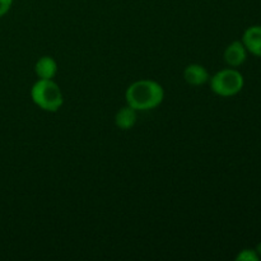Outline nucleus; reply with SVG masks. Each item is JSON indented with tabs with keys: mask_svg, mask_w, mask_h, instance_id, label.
I'll return each instance as SVG.
<instances>
[{
	"mask_svg": "<svg viewBox=\"0 0 261 261\" xmlns=\"http://www.w3.org/2000/svg\"><path fill=\"white\" fill-rule=\"evenodd\" d=\"M184 78L190 86H201L208 82L209 74L203 65L190 64L184 70Z\"/></svg>",
	"mask_w": 261,
	"mask_h": 261,
	"instance_id": "423d86ee",
	"label": "nucleus"
},
{
	"mask_svg": "<svg viewBox=\"0 0 261 261\" xmlns=\"http://www.w3.org/2000/svg\"><path fill=\"white\" fill-rule=\"evenodd\" d=\"M12 4L13 0H0V17H3V15H5L9 12Z\"/></svg>",
	"mask_w": 261,
	"mask_h": 261,
	"instance_id": "9d476101",
	"label": "nucleus"
},
{
	"mask_svg": "<svg viewBox=\"0 0 261 261\" xmlns=\"http://www.w3.org/2000/svg\"><path fill=\"white\" fill-rule=\"evenodd\" d=\"M246 60V47L240 41H233L227 46L226 51H224V61L228 64L229 66H240L241 64L245 63Z\"/></svg>",
	"mask_w": 261,
	"mask_h": 261,
	"instance_id": "20e7f679",
	"label": "nucleus"
},
{
	"mask_svg": "<svg viewBox=\"0 0 261 261\" xmlns=\"http://www.w3.org/2000/svg\"><path fill=\"white\" fill-rule=\"evenodd\" d=\"M35 71L40 79H53L58 71V64L51 56H42L36 63Z\"/></svg>",
	"mask_w": 261,
	"mask_h": 261,
	"instance_id": "0eeeda50",
	"label": "nucleus"
},
{
	"mask_svg": "<svg viewBox=\"0 0 261 261\" xmlns=\"http://www.w3.org/2000/svg\"><path fill=\"white\" fill-rule=\"evenodd\" d=\"M242 43L246 50L261 58V25H252L247 28L242 37Z\"/></svg>",
	"mask_w": 261,
	"mask_h": 261,
	"instance_id": "39448f33",
	"label": "nucleus"
},
{
	"mask_svg": "<svg viewBox=\"0 0 261 261\" xmlns=\"http://www.w3.org/2000/svg\"><path fill=\"white\" fill-rule=\"evenodd\" d=\"M211 88L218 96H234L244 88V76L234 69H224L214 74L211 81Z\"/></svg>",
	"mask_w": 261,
	"mask_h": 261,
	"instance_id": "7ed1b4c3",
	"label": "nucleus"
},
{
	"mask_svg": "<svg viewBox=\"0 0 261 261\" xmlns=\"http://www.w3.org/2000/svg\"><path fill=\"white\" fill-rule=\"evenodd\" d=\"M137 122V110L130 107L127 105L126 107H122L121 110H119L115 116V124L119 129L122 130H129Z\"/></svg>",
	"mask_w": 261,
	"mask_h": 261,
	"instance_id": "6e6552de",
	"label": "nucleus"
},
{
	"mask_svg": "<svg viewBox=\"0 0 261 261\" xmlns=\"http://www.w3.org/2000/svg\"><path fill=\"white\" fill-rule=\"evenodd\" d=\"M256 252H257V255H259V256L261 257V242L259 245H257V247H256Z\"/></svg>",
	"mask_w": 261,
	"mask_h": 261,
	"instance_id": "9b49d317",
	"label": "nucleus"
},
{
	"mask_svg": "<svg viewBox=\"0 0 261 261\" xmlns=\"http://www.w3.org/2000/svg\"><path fill=\"white\" fill-rule=\"evenodd\" d=\"M259 259L260 256L257 255L256 250L251 249L242 250V251L236 256L237 261H259Z\"/></svg>",
	"mask_w": 261,
	"mask_h": 261,
	"instance_id": "1a4fd4ad",
	"label": "nucleus"
},
{
	"mask_svg": "<svg viewBox=\"0 0 261 261\" xmlns=\"http://www.w3.org/2000/svg\"><path fill=\"white\" fill-rule=\"evenodd\" d=\"M32 101L43 111L56 112L63 106V93L55 82L51 79H40L31 89Z\"/></svg>",
	"mask_w": 261,
	"mask_h": 261,
	"instance_id": "f03ea898",
	"label": "nucleus"
},
{
	"mask_svg": "<svg viewBox=\"0 0 261 261\" xmlns=\"http://www.w3.org/2000/svg\"><path fill=\"white\" fill-rule=\"evenodd\" d=\"M165 97L162 86L157 82L143 79L133 83L126 89L125 98L127 105L137 111H148L160 106Z\"/></svg>",
	"mask_w": 261,
	"mask_h": 261,
	"instance_id": "f257e3e1",
	"label": "nucleus"
}]
</instances>
